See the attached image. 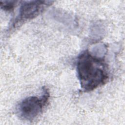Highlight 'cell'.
I'll return each instance as SVG.
<instances>
[{
	"mask_svg": "<svg viewBox=\"0 0 125 125\" xmlns=\"http://www.w3.org/2000/svg\"><path fill=\"white\" fill-rule=\"evenodd\" d=\"M76 68L78 77L83 90L91 91L104 85L108 80V67L104 60L88 50L78 56Z\"/></svg>",
	"mask_w": 125,
	"mask_h": 125,
	"instance_id": "1",
	"label": "cell"
},
{
	"mask_svg": "<svg viewBox=\"0 0 125 125\" xmlns=\"http://www.w3.org/2000/svg\"><path fill=\"white\" fill-rule=\"evenodd\" d=\"M49 99V93L44 89L40 97L30 96L21 101L17 107V113L24 120L31 121L42 113Z\"/></svg>",
	"mask_w": 125,
	"mask_h": 125,
	"instance_id": "2",
	"label": "cell"
},
{
	"mask_svg": "<svg viewBox=\"0 0 125 125\" xmlns=\"http://www.w3.org/2000/svg\"><path fill=\"white\" fill-rule=\"evenodd\" d=\"M47 2L40 0L24 2L20 7L19 14L14 24H17L19 21L32 19L37 16L49 4H46Z\"/></svg>",
	"mask_w": 125,
	"mask_h": 125,
	"instance_id": "3",
	"label": "cell"
},
{
	"mask_svg": "<svg viewBox=\"0 0 125 125\" xmlns=\"http://www.w3.org/2000/svg\"><path fill=\"white\" fill-rule=\"evenodd\" d=\"M15 1H0L1 8L4 10L9 11L14 7Z\"/></svg>",
	"mask_w": 125,
	"mask_h": 125,
	"instance_id": "4",
	"label": "cell"
}]
</instances>
